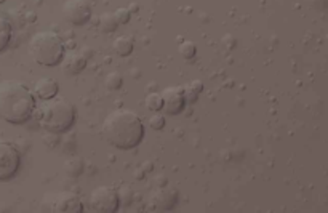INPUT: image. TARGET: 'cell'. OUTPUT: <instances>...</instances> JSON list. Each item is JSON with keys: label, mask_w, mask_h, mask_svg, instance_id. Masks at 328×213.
Listing matches in <instances>:
<instances>
[{"label": "cell", "mask_w": 328, "mask_h": 213, "mask_svg": "<svg viewBox=\"0 0 328 213\" xmlns=\"http://www.w3.org/2000/svg\"><path fill=\"white\" fill-rule=\"evenodd\" d=\"M82 168H83V164H82V160L77 157H72V159L64 162V170L68 175H71V177H77V175H80Z\"/></svg>", "instance_id": "17"}, {"label": "cell", "mask_w": 328, "mask_h": 213, "mask_svg": "<svg viewBox=\"0 0 328 213\" xmlns=\"http://www.w3.org/2000/svg\"><path fill=\"white\" fill-rule=\"evenodd\" d=\"M149 125H150V129L160 130V129H163V125H165V117H163V114L156 112V114L149 117Z\"/></svg>", "instance_id": "22"}, {"label": "cell", "mask_w": 328, "mask_h": 213, "mask_svg": "<svg viewBox=\"0 0 328 213\" xmlns=\"http://www.w3.org/2000/svg\"><path fill=\"white\" fill-rule=\"evenodd\" d=\"M178 52H180V55H181L184 59H191V58H194V56H195V53H197V47H195V44H194V42L184 40V42H181V44H180Z\"/></svg>", "instance_id": "19"}, {"label": "cell", "mask_w": 328, "mask_h": 213, "mask_svg": "<svg viewBox=\"0 0 328 213\" xmlns=\"http://www.w3.org/2000/svg\"><path fill=\"white\" fill-rule=\"evenodd\" d=\"M123 83V77H122V74L117 72V71H112L109 72L106 79H104V85H106V89L109 90H119L120 87Z\"/></svg>", "instance_id": "16"}, {"label": "cell", "mask_w": 328, "mask_h": 213, "mask_svg": "<svg viewBox=\"0 0 328 213\" xmlns=\"http://www.w3.org/2000/svg\"><path fill=\"white\" fill-rule=\"evenodd\" d=\"M119 205L117 191L111 186H98L88 197V207L96 213H112L119 208Z\"/></svg>", "instance_id": "6"}, {"label": "cell", "mask_w": 328, "mask_h": 213, "mask_svg": "<svg viewBox=\"0 0 328 213\" xmlns=\"http://www.w3.org/2000/svg\"><path fill=\"white\" fill-rule=\"evenodd\" d=\"M176 202H178V193L168 186H159L149 196V204L156 210H170Z\"/></svg>", "instance_id": "10"}, {"label": "cell", "mask_w": 328, "mask_h": 213, "mask_svg": "<svg viewBox=\"0 0 328 213\" xmlns=\"http://www.w3.org/2000/svg\"><path fill=\"white\" fill-rule=\"evenodd\" d=\"M21 165V154L18 149L8 143L0 140V181H8L18 173Z\"/></svg>", "instance_id": "7"}, {"label": "cell", "mask_w": 328, "mask_h": 213, "mask_svg": "<svg viewBox=\"0 0 328 213\" xmlns=\"http://www.w3.org/2000/svg\"><path fill=\"white\" fill-rule=\"evenodd\" d=\"M144 106L149 109V111H160L162 106H163V99H162V95L160 93H149L144 99Z\"/></svg>", "instance_id": "18"}, {"label": "cell", "mask_w": 328, "mask_h": 213, "mask_svg": "<svg viewBox=\"0 0 328 213\" xmlns=\"http://www.w3.org/2000/svg\"><path fill=\"white\" fill-rule=\"evenodd\" d=\"M128 10H130V13H132V11H136V10H138V5H135V4H133Z\"/></svg>", "instance_id": "25"}, {"label": "cell", "mask_w": 328, "mask_h": 213, "mask_svg": "<svg viewBox=\"0 0 328 213\" xmlns=\"http://www.w3.org/2000/svg\"><path fill=\"white\" fill-rule=\"evenodd\" d=\"M75 122V108L66 98H50L40 108L39 123L48 133H64Z\"/></svg>", "instance_id": "3"}, {"label": "cell", "mask_w": 328, "mask_h": 213, "mask_svg": "<svg viewBox=\"0 0 328 213\" xmlns=\"http://www.w3.org/2000/svg\"><path fill=\"white\" fill-rule=\"evenodd\" d=\"M112 48L119 56H128L133 52V40L128 35H119L112 44Z\"/></svg>", "instance_id": "14"}, {"label": "cell", "mask_w": 328, "mask_h": 213, "mask_svg": "<svg viewBox=\"0 0 328 213\" xmlns=\"http://www.w3.org/2000/svg\"><path fill=\"white\" fill-rule=\"evenodd\" d=\"M162 95V99H163V112L168 116H176L180 114L183 111L186 101H184V95H183V87H176V85H171V87H167V89H163V92L160 93Z\"/></svg>", "instance_id": "9"}, {"label": "cell", "mask_w": 328, "mask_h": 213, "mask_svg": "<svg viewBox=\"0 0 328 213\" xmlns=\"http://www.w3.org/2000/svg\"><path fill=\"white\" fill-rule=\"evenodd\" d=\"M28 52L37 65L45 66V68H53L61 62L66 50H64V44H62L61 37L56 32L40 31V32H35L31 37Z\"/></svg>", "instance_id": "4"}, {"label": "cell", "mask_w": 328, "mask_h": 213, "mask_svg": "<svg viewBox=\"0 0 328 213\" xmlns=\"http://www.w3.org/2000/svg\"><path fill=\"white\" fill-rule=\"evenodd\" d=\"M34 92L35 95L39 96L40 99H50V98H55L59 92V85L55 79L52 77H42L35 82L34 85Z\"/></svg>", "instance_id": "12"}, {"label": "cell", "mask_w": 328, "mask_h": 213, "mask_svg": "<svg viewBox=\"0 0 328 213\" xmlns=\"http://www.w3.org/2000/svg\"><path fill=\"white\" fill-rule=\"evenodd\" d=\"M183 95H184V101L187 104H192V103L197 101V98H199L200 93H197L191 87V83H189V85H183Z\"/></svg>", "instance_id": "21"}, {"label": "cell", "mask_w": 328, "mask_h": 213, "mask_svg": "<svg viewBox=\"0 0 328 213\" xmlns=\"http://www.w3.org/2000/svg\"><path fill=\"white\" fill-rule=\"evenodd\" d=\"M103 138L119 149H132L141 143L144 136V125L132 109H116L103 122Z\"/></svg>", "instance_id": "1"}, {"label": "cell", "mask_w": 328, "mask_h": 213, "mask_svg": "<svg viewBox=\"0 0 328 213\" xmlns=\"http://www.w3.org/2000/svg\"><path fill=\"white\" fill-rule=\"evenodd\" d=\"M35 111V98L26 85L18 80L0 82V119L10 123H24Z\"/></svg>", "instance_id": "2"}, {"label": "cell", "mask_w": 328, "mask_h": 213, "mask_svg": "<svg viewBox=\"0 0 328 213\" xmlns=\"http://www.w3.org/2000/svg\"><path fill=\"white\" fill-rule=\"evenodd\" d=\"M191 87L197 92V93H202V90H204V83H202L200 80H192L191 82Z\"/></svg>", "instance_id": "24"}, {"label": "cell", "mask_w": 328, "mask_h": 213, "mask_svg": "<svg viewBox=\"0 0 328 213\" xmlns=\"http://www.w3.org/2000/svg\"><path fill=\"white\" fill-rule=\"evenodd\" d=\"M0 2H2V0H0Z\"/></svg>", "instance_id": "26"}, {"label": "cell", "mask_w": 328, "mask_h": 213, "mask_svg": "<svg viewBox=\"0 0 328 213\" xmlns=\"http://www.w3.org/2000/svg\"><path fill=\"white\" fill-rule=\"evenodd\" d=\"M114 15H116V19H117V23L119 24H125V23H128L130 21V16H132V13H130V10L128 8H117L116 11H114Z\"/></svg>", "instance_id": "23"}, {"label": "cell", "mask_w": 328, "mask_h": 213, "mask_svg": "<svg viewBox=\"0 0 328 213\" xmlns=\"http://www.w3.org/2000/svg\"><path fill=\"white\" fill-rule=\"evenodd\" d=\"M117 196H119V202H122L125 205H130L133 200V191L130 189V186H122Z\"/></svg>", "instance_id": "20"}, {"label": "cell", "mask_w": 328, "mask_h": 213, "mask_svg": "<svg viewBox=\"0 0 328 213\" xmlns=\"http://www.w3.org/2000/svg\"><path fill=\"white\" fill-rule=\"evenodd\" d=\"M11 39V24L7 18V15L0 10V52L8 47Z\"/></svg>", "instance_id": "13"}, {"label": "cell", "mask_w": 328, "mask_h": 213, "mask_svg": "<svg viewBox=\"0 0 328 213\" xmlns=\"http://www.w3.org/2000/svg\"><path fill=\"white\" fill-rule=\"evenodd\" d=\"M62 16L72 26H83L92 16V7L86 0H66L62 5Z\"/></svg>", "instance_id": "8"}, {"label": "cell", "mask_w": 328, "mask_h": 213, "mask_svg": "<svg viewBox=\"0 0 328 213\" xmlns=\"http://www.w3.org/2000/svg\"><path fill=\"white\" fill-rule=\"evenodd\" d=\"M61 62H62V69H64L66 74H69V76H75V74H79V72H82L85 69L86 56L82 52L72 50V52L64 53Z\"/></svg>", "instance_id": "11"}, {"label": "cell", "mask_w": 328, "mask_h": 213, "mask_svg": "<svg viewBox=\"0 0 328 213\" xmlns=\"http://www.w3.org/2000/svg\"><path fill=\"white\" fill-rule=\"evenodd\" d=\"M42 210L55 213H80L83 208L77 194L71 191H59V193H47L43 196Z\"/></svg>", "instance_id": "5"}, {"label": "cell", "mask_w": 328, "mask_h": 213, "mask_svg": "<svg viewBox=\"0 0 328 213\" xmlns=\"http://www.w3.org/2000/svg\"><path fill=\"white\" fill-rule=\"evenodd\" d=\"M99 29L103 32H114L119 26V23L116 19V15L114 13H103L99 16Z\"/></svg>", "instance_id": "15"}]
</instances>
